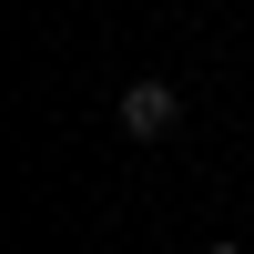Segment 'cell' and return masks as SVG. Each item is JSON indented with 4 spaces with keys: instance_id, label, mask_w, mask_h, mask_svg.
I'll use <instances>...</instances> for the list:
<instances>
[{
    "instance_id": "2",
    "label": "cell",
    "mask_w": 254,
    "mask_h": 254,
    "mask_svg": "<svg viewBox=\"0 0 254 254\" xmlns=\"http://www.w3.org/2000/svg\"><path fill=\"white\" fill-rule=\"evenodd\" d=\"M203 254H244V244H234V234H224V244H203Z\"/></svg>"
},
{
    "instance_id": "1",
    "label": "cell",
    "mask_w": 254,
    "mask_h": 254,
    "mask_svg": "<svg viewBox=\"0 0 254 254\" xmlns=\"http://www.w3.org/2000/svg\"><path fill=\"white\" fill-rule=\"evenodd\" d=\"M112 122H122L132 142H173V122H183V92H173L163 71H142V81H122V102H112Z\"/></svg>"
}]
</instances>
